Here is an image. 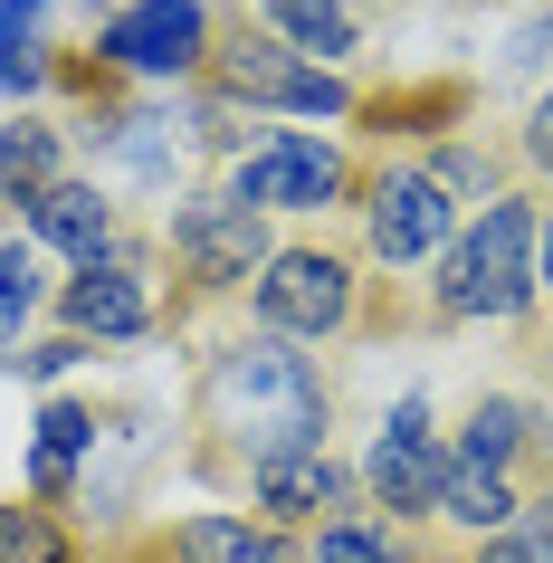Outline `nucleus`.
I'll return each mask as SVG.
<instances>
[{
    "mask_svg": "<svg viewBox=\"0 0 553 563\" xmlns=\"http://www.w3.org/2000/svg\"><path fill=\"white\" fill-rule=\"evenodd\" d=\"M201 411L210 430L258 468V459H287V449H324V420H334V383L296 354L287 334H239L220 344L201 373Z\"/></svg>",
    "mask_w": 553,
    "mask_h": 563,
    "instance_id": "obj_1",
    "label": "nucleus"
},
{
    "mask_svg": "<svg viewBox=\"0 0 553 563\" xmlns=\"http://www.w3.org/2000/svg\"><path fill=\"white\" fill-rule=\"evenodd\" d=\"M534 249H544V210L496 191L449 239V258H439V316H458V325H516L524 306L544 297L534 287Z\"/></svg>",
    "mask_w": 553,
    "mask_h": 563,
    "instance_id": "obj_2",
    "label": "nucleus"
},
{
    "mask_svg": "<svg viewBox=\"0 0 553 563\" xmlns=\"http://www.w3.org/2000/svg\"><path fill=\"white\" fill-rule=\"evenodd\" d=\"M239 210H334L353 191V163L344 144H324V134H296V124H277V134H248V144L230 153V181H220Z\"/></svg>",
    "mask_w": 553,
    "mask_h": 563,
    "instance_id": "obj_3",
    "label": "nucleus"
},
{
    "mask_svg": "<svg viewBox=\"0 0 553 563\" xmlns=\"http://www.w3.org/2000/svg\"><path fill=\"white\" fill-rule=\"evenodd\" d=\"M248 316L258 334H287V344H324V334H344L363 316V277L353 258L334 249H277L258 267V287H248Z\"/></svg>",
    "mask_w": 553,
    "mask_h": 563,
    "instance_id": "obj_4",
    "label": "nucleus"
},
{
    "mask_svg": "<svg viewBox=\"0 0 553 563\" xmlns=\"http://www.w3.org/2000/svg\"><path fill=\"white\" fill-rule=\"evenodd\" d=\"M210 87H220V106H267V115H353L363 96L344 87V67H316L296 58L287 38H220L210 48Z\"/></svg>",
    "mask_w": 553,
    "mask_h": 563,
    "instance_id": "obj_5",
    "label": "nucleus"
},
{
    "mask_svg": "<svg viewBox=\"0 0 553 563\" xmlns=\"http://www.w3.org/2000/svg\"><path fill=\"white\" fill-rule=\"evenodd\" d=\"M210 48H220L210 0H124L115 20L96 30V67L144 77V87H181V77H201Z\"/></svg>",
    "mask_w": 553,
    "mask_h": 563,
    "instance_id": "obj_6",
    "label": "nucleus"
},
{
    "mask_svg": "<svg viewBox=\"0 0 553 563\" xmlns=\"http://www.w3.org/2000/svg\"><path fill=\"white\" fill-rule=\"evenodd\" d=\"M163 239H173V258L191 287H258V267L277 258L267 249V220L258 210H239L230 191H173V210H163Z\"/></svg>",
    "mask_w": 553,
    "mask_h": 563,
    "instance_id": "obj_7",
    "label": "nucleus"
},
{
    "mask_svg": "<svg viewBox=\"0 0 553 563\" xmlns=\"http://www.w3.org/2000/svg\"><path fill=\"white\" fill-rule=\"evenodd\" d=\"M439 487H449V449L430 440V401L401 391L381 411L373 449H363V506H381L391 526H410V516H439Z\"/></svg>",
    "mask_w": 553,
    "mask_h": 563,
    "instance_id": "obj_8",
    "label": "nucleus"
},
{
    "mask_svg": "<svg viewBox=\"0 0 553 563\" xmlns=\"http://www.w3.org/2000/svg\"><path fill=\"white\" fill-rule=\"evenodd\" d=\"M363 239H373L381 267H430L458 239V201L439 191L430 163H381L373 191H363Z\"/></svg>",
    "mask_w": 553,
    "mask_h": 563,
    "instance_id": "obj_9",
    "label": "nucleus"
},
{
    "mask_svg": "<svg viewBox=\"0 0 553 563\" xmlns=\"http://www.w3.org/2000/svg\"><path fill=\"white\" fill-rule=\"evenodd\" d=\"M58 316H67V334L77 344H144L153 325H163V297H153V277L134 258H96V267H77L58 287Z\"/></svg>",
    "mask_w": 553,
    "mask_h": 563,
    "instance_id": "obj_10",
    "label": "nucleus"
},
{
    "mask_svg": "<svg viewBox=\"0 0 553 563\" xmlns=\"http://www.w3.org/2000/svg\"><path fill=\"white\" fill-rule=\"evenodd\" d=\"M363 487V477L334 459V449H287V459H258L248 468V506H258V526H334L344 516V497Z\"/></svg>",
    "mask_w": 553,
    "mask_h": 563,
    "instance_id": "obj_11",
    "label": "nucleus"
},
{
    "mask_svg": "<svg viewBox=\"0 0 553 563\" xmlns=\"http://www.w3.org/2000/svg\"><path fill=\"white\" fill-rule=\"evenodd\" d=\"M20 230H30V249H48V258H67V267L115 258V201H106L87 173H67V181H48L38 201H20Z\"/></svg>",
    "mask_w": 553,
    "mask_h": 563,
    "instance_id": "obj_12",
    "label": "nucleus"
},
{
    "mask_svg": "<svg viewBox=\"0 0 553 563\" xmlns=\"http://www.w3.org/2000/svg\"><path fill=\"white\" fill-rule=\"evenodd\" d=\"M87 134L106 144V163H115L124 181H144V191H181V163H191V134H173L163 115H144V106H124V115H87Z\"/></svg>",
    "mask_w": 553,
    "mask_h": 563,
    "instance_id": "obj_13",
    "label": "nucleus"
},
{
    "mask_svg": "<svg viewBox=\"0 0 553 563\" xmlns=\"http://www.w3.org/2000/svg\"><path fill=\"white\" fill-rule=\"evenodd\" d=\"M106 440V420L87 411V401H38V420H30V497L38 506H58V497H77V459Z\"/></svg>",
    "mask_w": 553,
    "mask_h": 563,
    "instance_id": "obj_14",
    "label": "nucleus"
},
{
    "mask_svg": "<svg viewBox=\"0 0 553 563\" xmlns=\"http://www.w3.org/2000/svg\"><path fill=\"white\" fill-rule=\"evenodd\" d=\"M48 10L58 0H0V106L48 96Z\"/></svg>",
    "mask_w": 553,
    "mask_h": 563,
    "instance_id": "obj_15",
    "label": "nucleus"
},
{
    "mask_svg": "<svg viewBox=\"0 0 553 563\" xmlns=\"http://www.w3.org/2000/svg\"><path fill=\"white\" fill-rule=\"evenodd\" d=\"M439 516H449L458 534H506V526L524 516V497H516V468H467V459H449Z\"/></svg>",
    "mask_w": 553,
    "mask_h": 563,
    "instance_id": "obj_16",
    "label": "nucleus"
},
{
    "mask_svg": "<svg viewBox=\"0 0 553 563\" xmlns=\"http://www.w3.org/2000/svg\"><path fill=\"white\" fill-rule=\"evenodd\" d=\"M267 30L287 38L296 58H316V67H344L353 48H363V30H353L344 0H267Z\"/></svg>",
    "mask_w": 553,
    "mask_h": 563,
    "instance_id": "obj_17",
    "label": "nucleus"
},
{
    "mask_svg": "<svg viewBox=\"0 0 553 563\" xmlns=\"http://www.w3.org/2000/svg\"><path fill=\"white\" fill-rule=\"evenodd\" d=\"M48 181H67V134L38 115L0 124V201H38Z\"/></svg>",
    "mask_w": 553,
    "mask_h": 563,
    "instance_id": "obj_18",
    "label": "nucleus"
},
{
    "mask_svg": "<svg viewBox=\"0 0 553 563\" xmlns=\"http://www.w3.org/2000/svg\"><path fill=\"white\" fill-rule=\"evenodd\" d=\"M524 440H534V401H524V391H477V411H467V430H458L449 459H467V468H516Z\"/></svg>",
    "mask_w": 553,
    "mask_h": 563,
    "instance_id": "obj_19",
    "label": "nucleus"
},
{
    "mask_svg": "<svg viewBox=\"0 0 553 563\" xmlns=\"http://www.w3.org/2000/svg\"><path fill=\"white\" fill-rule=\"evenodd\" d=\"M0 563H77V534L48 506H10L0 497Z\"/></svg>",
    "mask_w": 553,
    "mask_h": 563,
    "instance_id": "obj_20",
    "label": "nucleus"
},
{
    "mask_svg": "<svg viewBox=\"0 0 553 563\" xmlns=\"http://www.w3.org/2000/svg\"><path fill=\"white\" fill-rule=\"evenodd\" d=\"M38 249H30V230H10L0 239V344H20L30 334V316H38Z\"/></svg>",
    "mask_w": 553,
    "mask_h": 563,
    "instance_id": "obj_21",
    "label": "nucleus"
},
{
    "mask_svg": "<svg viewBox=\"0 0 553 563\" xmlns=\"http://www.w3.org/2000/svg\"><path fill=\"white\" fill-rule=\"evenodd\" d=\"M316 563H410V544L391 516H334L316 534Z\"/></svg>",
    "mask_w": 553,
    "mask_h": 563,
    "instance_id": "obj_22",
    "label": "nucleus"
},
{
    "mask_svg": "<svg viewBox=\"0 0 553 563\" xmlns=\"http://www.w3.org/2000/svg\"><path fill=\"white\" fill-rule=\"evenodd\" d=\"M477 563H553V487H544V497H524V516L506 534H487Z\"/></svg>",
    "mask_w": 553,
    "mask_h": 563,
    "instance_id": "obj_23",
    "label": "nucleus"
},
{
    "mask_svg": "<svg viewBox=\"0 0 553 563\" xmlns=\"http://www.w3.org/2000/svg\"><path fill=\"white\" fill-rule=\"evenodd\" d=\"M534 67H553V10H534V20L496 48V77H534Z\"/></svg>",
    "mask_w": 553,
    "mask_h": 563,
    "instance_id": "obj_24",
    "label": "nucleus"
},
{
    "mask_svg": "<svg viewBox=\"0 0 553 563\" xmlns=\"http://www.w3.org/2000/svg\"><path fill=\"white\" fill-rule=\"evenodd\" d=\"M77 363H87V344H77V334H48V344H30V354H10V373H20V383H58V373H77Z\"/></svg>",
    "mask_w": 553,
    "mask_h": 563,
    "instance_id": "obj_25",
    "label": "nucleus"
},
{
    "mask_svg": "<svg viewBox=\"0 0 553 563\" xmlns=\"http://www.w3.org/2000/svg\"><path fill=\"white\" fill-rule=\"evenodd\" d=\"M230 563H306V554H296V544H287L277 526H248V544H239Z\"/></svg>",
    "mask_w": 553,
    "mask_h": 563,
    "instance_id": "obj_26",
    "label": "nucleus"
},
{
    "mask_svg": "<svg viewBox=\"0 0 553 563\" xmlns=\"http://www.w3.org/2000/svg\"><path fill=\"white\" fill-rule=\"evenodd\" d=\"M524 153H534V163H553V87L534 96V115H524Z\"/></svg>",
    "mask_w": 553,
    "mask_h": 563,
    "instance_id": "obj_27",
    "label": "nucleus"
},
{
    "mask_svg": "<svg viewBox=\"0 0 553 563\" xmlns=\"http://www.w3.org/2000/svg\"><path fill=\"white\" fill-rule=\"evenodd\" d=\"M534 287L553 297V210H544V249H534Z\"/></svg>",
    "mask_w": 553,
    "mask_h": 563,
    "instance_id": "obj_28",
    "label": "nucleus"
},
{
    "mask_svg": "<svg viewBox=\"0 0 553 563\" xmlns=\"http://www.w3.org/2000/svg\"><path fill=\"white\" fill-rule=\"evenodd\" d=\"M344 10H363V0H344Z\"/></svg>",
    "mask_w": 553,
    "mask_h": 563,
    "instance_id": "obj_29",
    "label": "nucleus"
}]
</instances>
